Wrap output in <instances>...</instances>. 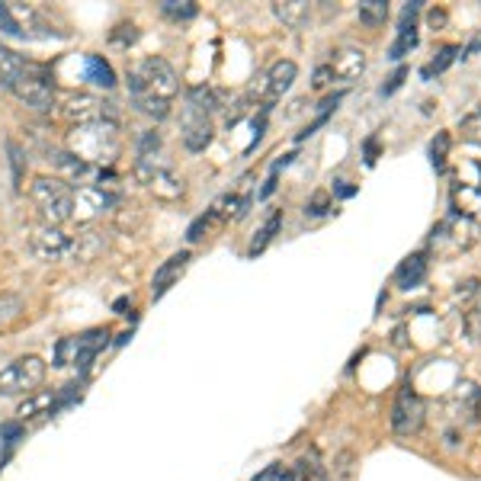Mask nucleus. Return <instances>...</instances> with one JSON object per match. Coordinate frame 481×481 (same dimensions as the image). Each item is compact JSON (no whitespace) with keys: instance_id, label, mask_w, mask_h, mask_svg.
<instances>
[{"instance_id":"obj_1","label":"nucleus","mask_w":481,"mask_h":481,"mask_svg":"<svg viewBox=\"0 0 481 481\" xmlns=\"http://www.w3.org/2000/svg\"><path fill=\"white\" fill-rule=\"evenodd\" d=\"M128 90L135 107L151 119H164L170 113V103L180 94V77L174 65L164 58H145L128 71Z\"/></svg>"},{"instance_id":"obj_2","label":"nucleus","mask_w":481,"mask_h":481,"mask_svg":"<svg viewBox=\"0 0 481 481\" xmlns=\"http://www.w3.org/2000/svg\"><path fill=\"white\" fill-rule=\"evenodd\" d=\"M67 151L74 158L87 160L94 168L113 164L122 151L119 122H90V126H74L67 132Z\"/></svg>"},{"instance_id":"obj_3","label":"nucleus","mask_w":481,"mask_h":481,"mask_svg":"<svg viewBox=\"0 0 481 481\" xmlns=\"http://www.w3.org/2000/svg\"><path fill=\"white\" fill-rule=\"evenodd\" d=\"M29 200L42 212L46 225H65L74 219V189L61 177H36L29 183Z\"/></svg>"},{"instance_id":"obj_4","label":"nucleus","mask_w":481,"mask_h":481,"mask_svg":"<svg viewBox=\"0 0 481 481\" xmlns=\"http://www.w3.org/2000/svg\"><path fill=\"white\" fill-rule=\"evenodd\" d=\"M46 360L36 353L29 356H20V360L7 363V366L0 369V394L4 398H16V394H33L36 388L46 382Z\"/></svg>"},{"instance_id":"obj_5","label":"nucleus","mask_w":481,"mask_h":481,"mask_svg":"<svg viewBox=\"0 0 481 481\" xmlns=\"http://www.w3.org/2000/svg\"><path fill=\"white\" fill-rule=\"evenodd\" d=\"M10 94L23 103V107L36 109V113H48V109L58 103V94H55V80L52 74L42 65H29V71L23 74V80L16 84Z\"/></svg>"},{"instance_id":"obj_6","label":"nucleus","mask_w":481,"mask_h":481,"mask_svg":"<svg viewBox=\"0 0 481 481\" xmlns=\"http://www.w3.org/2000/svg\"><path fill=\"white\" fill-rule=\"evenodd\" d=\"M61 119L67 126H90V122H116V107L94 94H71L61 100Z\"/></svg>"},{"instance_id":"obj_7","label":"nucleus","mask_w":481,"mask_h":481,"mask_svg":"<svg viewBox=\"0 0 481 481\" xmlns=\"http://www.w3.org/2000/svg\"><path fill=\"white\" fill-rule=\"evenodd\" d=\"M295 77H299V65L289 61V58H280V61H273V65H270L261 77H254L251 94L263 103H276L282 94H289V87L295 84Z\"/></svg>"},{"instance_id":"obj_8","label":"nucleus","mask_w":481,"mask_h":481,"mask_svg":"<svg viewBox=\"0 0 481 481\" xmlns=\"http://www.w3.org/2000/svg\"><path fill=\"white\" fill-rule=\"evenodd\" d=\"M424 417H427V408H424L421 394H417L411 385L398 388V394H394V404H392V430H394V434H398V436L421 434Z\"/></svg>"},{"instance_id":"obj_9","label":"nucleus","mask_w":481,"mask_h":481,"mask_svg":"<svg viewBox=\"0 0 481 481\" xmlns=\"http://www.w3.org/2000/svg\"><path fill=\"white\" fill-rule=\"evenodd\" d=\"M29 251H33V257H39L42 263H58L74 254V238L61 231L58 225H39L29 234Z\"/></svg>"},{"instance_id":"obj_10","label":"nucleus","mask_w":481,"mask_h":481,"mask_svg":"<svg viewBox=\"0 0 481 481\" xmlns=\"http://www.w3.org/2000/svg\"><path fill=\"white\" fill-rule=\"evenodd\" d=\"M135 174H138L141 183H145V187L164 202H177L183 193H187L183 177L174 174L170 168H154V164H141L138 160V164H135Z\"/></svg>"},{"instance_id":"obj_11","label":"nucleus","mask_w":481,"mask_h":481,"mask_svg":"<svg viewBox=\"0 0 481 481\" xmlns=\"http://www.w3.org/2000/svg\"><path fill=\"white\" fill-rule=\"evenodd\" d=\"M77 385H65V392H33L26 394V401H20V408H16V421L26 424V421H39V417H52L55 411L65 404L67 398L74 394Z\"/></svg>"},{"instance_id":"obj_12","label":"nucleus","mask_w":481,"mask_h":481,"mask_svg":"<svg viewBox=\"0 0 481 481\" xmlns=\"http://www.w3.org/2000/svg\"><path fill=\"white\" fill-rule=\"evenodd\" d=\"M113 206H116V196L107 193L103 187H80L77 193H74V219L87 221V225L103 219Z\"/></svg>"},{"instance_id":"obj_13","label":"nucleus","mask_w":481,"mask_h":481,"mask_svg":"<svg viewBox=\"0 0 481 481\" xmlns=\"http://www.w3.org/2000/svg\"><path fill=\"white\" fill-rule=\"evenodd\" d=\"M48 160H52L55 168H58L61 180L77 183V189L80 187H94V183H100V177H103L100 168H94V164H87V160L74 158L71 151H52V158H48Z\"/></svg>"},{"instance_id":"obj_14","label":"nucleus","mask_w":481,"mask_h":481,"mask_svg":"<svg viewBox=\"0 0 481 481\" xmlns=\"http://www.w3.org/2000/svg\"><path fill=\"white\" fill-rule=\"evenodd\" d=\"M331 80H356L366 71V52L360 46H341L331 52L328 61Z\"/></svg>"},{"instance_id":"obj_15","label":"nucleus","mask_w":481,"mask_h":481,"mask_svg":"<svg viewBox=\"0 0 481 481\" xmlns=\"http://www.w3.org/2000/svg\"><path fill=\"white\" fill-rule=\"evenodd\" d=\"M212 122H209V116H202L200 109L187 107V113H183V145H187V151H206L209 145H212Z\"/></svg>"},{"instance_id":"obj_16","label":"nucleus","mask_w":481,"mask_h":481,"mask_svg":"<svg viewBox=\"0 0 481 481\" xmlns=\"http://www.w3.org/2000/svg\"><path fill=\"white\" fill-rule=\"evenodd\" d=\"M189 261H193V257H189V251H180V254L168 257V261L154 270V276H151V295H154V299H160V295L168 292V289L174 286V282L180 280L183 273H187Z\"/></svg>"},{"instance_id":"obj_17","label":"nucleus","mask_w":481,"mask_h":481,"mask_svg":"<svg viewBox=\"0 0 481 481\" xmlns=\"http://www.w3.org/2000/svg\"><path fill=\"white\" fill-rule=\"evenodd\" d=\"M107 343H109V331L107 328H94V331H87V334L77 337V356H74V366H77L80 375L94 366L97 353H100Z\"/></svg>"},{"instance_id":"obj_18","label":"nucleus","mask_w":481,"mask_h":481,"mask_svg":"<svg viewBox=\"0 0 481 481\" xmlns=\"http://www.w3.org/2000/svg\"><path fill=\"white\" fill-rule=\"evenodd\" d=\"M26 71H29V61L23 58V55H16L14 48H7V46H0V87L14 90Z\"/></svg>"},{"instance_id":"obj_19","label":"nucleus","mask_w":481,"mask_h":481,"mask_svg":"<svg viewBox=\"0 0 481 481\" xmlns=\"http://www.w3.org/2000/svg\"><path fill=\"white\" fill-rule=\"evenodd\" d=\"M273 16L289 29H302L312 20V4L308 0H280L273 4Z\"/></svg>"},{"instance_id":"obj_20","label":"nucleus","mask_w":481,"mask_h":481,"mask_svg":"<svg viewBox=\"0 0 481 481\" xmlns=\"http://www.w3.org/2000/svg\"><path fill=\"white\" fill-rule=\"evenodd\" d=\"M424 280H427V261H424V254L401 261V267L394 270V282H398L401 289H414V286H421Z\"/></svg>"},{"instance_id":"obj_21","label":"nucleus","mask_w":481,"mask_h":481,"mask_svg":"<svg viewBox=\"0 0 481 481\" xmlns=\"http://www.w3.org/2000/svg\"><path fill=\"white\" fill-rule=\"evenodd\" d=\"M107 248V231H87V234H80L77 240H74V254L77 261H94L100 251Z\"/></svg>"},{"instance_id":"obj_22","label":"nucleus","mask_w":481,"mask_h":481,"mask_svg":"<svg viewBox=\"0 0 481 481\" xmlns=\"http://www.w3.org/2000/svg\"><path fill=\"white\" fill-rule=\"evenodd\" d=\"M356 14H360L363 26L379 29V26H385V20H388V4L385 0H363L360 7H356Z\"/></svg>"},{"instance_id":"obj_23","label":"nucleus","mask_w":481,"mask_h":481,"mask_svg":"<svg viewBox=\"0 0 481 481\" xmlns=\"http://www.w3.org/2000/svg\"><path fill=\"white\" fill-rule=\"evenodd\" d=\"M87 77L94 80L97 87H103V90H113L116 87L113 67H109V61H103L100 55H87Z\"/></svg>"},{"instance_id":"obj_24","label":"nucleus","mask_w":481,"mask_h":481,"mask_svg":"<svg viewBox=\"0 0 481 481\" xmlns=\"http://www.w3.org/2000/svg\"><path fill=\"white\" fill-rule=\"evenodd\" d=\"M417 46V26L414 23H401L398 26V39L392 42V48H388V58H404V55L411 52V48Z\"/></svg>"},{"instance_id":"obj_25","label":"nucleus","mask_w":481,"mask_h":481,"mask_svg":"<svg viewBox=\"0 0 481 481\" xmlns=\"http://www.w3.org/2000/svg\"><path fill=\"white\" fill-rule=\"evenodd\" d=\"M187 107H193V109H200L202 116H209V113H215L219 109V97H215V90H209V87H193L187 94Z\"/></svg>"},{"instance_id":"obj_26","label":"nucleus","mask_w":481,"mask_h":481,"mask_svg":"<svg viewBox=\"0 0 481 481\" xmlns=\"http://www.w3.org/2000/svg\"><path fill=\"white\" fill-rule=\"evenodd\" d=\"M280 225H282V212H273L267 219V225L257 231V238H254V244H251V254H261L263 248H267L270 240L276 238V231H280Z\"/></svg>"},{"instance_id":"obj_27","label":"nucleus","mask_w":481,"mask_h":481,"mask_svg":"<svg viewBox=\"0 0 481 481\" xmlns=\"http://www.w3.org/2000/svg\"><path fill=\"white\" fill-rule=\"evenodd\" d=\"M466 328H468V334L481 341V286H478V292L466 302Z\"/></svg>"},{"instance_id":"obj_28","label":"nucleus","mask_w":481,"mask_h":481,"mask_svg":"<svg viewBox=\"0 0 481 481\" xmlns=\"http://www.w3.org/2000/svg\"><path fill=\"white\" fill-rule=\"evenodd\" d=\"M160 14L170 16V20H193L196 4H189V0H164V4H160Z\"/></svg>"},{"instance_id":"obj_29","label":"nucleus","mask_w":481,"mask_h":481,"mask_svg":"<svg viewBox=\"0 0 481 481\" xmlns=\"http://www.w3.org/2000/svg\"><path fill=\"white\" fill-rule=\"evenodd\" d=\"M459 132L466 141H475V145H481V109H475V113H468L466 119L459 122Z\"/></svg>"},{"instance_id":"obj_30","label":"nucleus","mask_w":481,"mask_h":481,"mask_svg":"<svg viewBox=\"0 0 481 481\" xmlns=\"http://www.w3.org/2000/svg\"><path fill=\"white\" fill-rule=\"evenodd\" d=\"M20 440H23V424L20 421L0 424V443H4V453H14V446Z\"/></svg>"},{"instance_id":"obj_31","label":"nucleus","mask_w":481,"mask_h":481,"mask_svg":"<svg viewBox=\"0 0 481 481\" xmlns=\"http://www.w3.org/2000/svg\"><path fill=\"white\" fill-rule=\"evenodd\" d=\"M7 154H10V168H14V187L20 189L23 187V164H26V158H23V148L16 145L14 138L7 141Z\"/></svg>"},{"instance_id":"obj_32","label":"nucleus","mask_w":481,"mask_h":481,"mask_svg":"<svg viewBox=\"0 0 481 481\" xmlns=\"http://www.w3.org/2000/svg\"><path fill=\"white\" fill-rule=\"evenodd\" d=\"M23 312V299L20 295H0V324L14 321Z\"/></svg>"},{"instance_id":"obj_33","label":"nucleus","mask_w":481,"mask_h":481,"mask_svg":"<svg viewBox=\"0 0 481 481\" xmlns=\"http://www.w3.org/2000/svg\"><path fill=\"white\" fill-rule=\"evenodd\" d=\"M160 148V135L158 132H145L141 135V141H138V160L141 164H151V158H154V151Z\"/></svg>"},{"instance_id":"obj_34","label":"nucleus","mask_w":481,"mask_h":481,"mask_svg":"<svg viewBox=\"0 0 481 481\" xmlns=\"http://www.w3.org/2000/svg\"><path fill=\"white\" fill-rule=\"evenodd\" d=\"M446 154H449V135L440 132L430 145V160H434V168H443L446 164Z\"/></svg>"},{"instance_id":"obj_35","label":"nucleus","mask_w":481,"mask_h":481,"mask_svg":"<svg viewBox=\"0 0 481 481\" xmlns=\"http://www.w3.org/2000/svg\"><path fill=\"white\" fill-rule=\"evenodd\" d=\"M74 356H77V337H65L58 343V353H55V366H67V363H74Z\"/></svg>"},{"instance_id":"obj_36","label":"nucleus","mask_w":481,"mask_h":481,"mask_svg":"<svg viewBox=\"0 0 481 481\" xmlns=\"http://www.w3.org/2000/svg\"><path fill=\"white\" fill-rule=\"evenodd\" d=\"M0 33L16 36V39H26V36H23V29L16 26V20H14V14H10L7 4H0Z\"/></svg>"},{"instance_id":"obj_37","label":"nucleus","mask_w":481,"mask_h":481,"mask_svg":"<svg viewBox=\"0 0 481 481\" xmlns=\"http://www.w3.org/2000/svg\"><path fill=\"white\" fill-rule=\"evenodd\" d=\"M455 52H459V48H455V46H446V48H443V52H440V58H434V65H430V67H424V77H430V74H434V71L440 74L443 67H449V65H453Z\"/></svg>"},{"instance_id":"obj_38","label":"nucleus","mask_w":481,"mask_h":481,"mask_svg":"<svg viewBox=\"0 0 481 481\" xmlns=\"http://www.w3.org/2000/svg\"><path fill=\"white\" fill-rule=\"evenodd\" d=\"M212 212H206V215H200V219L189 225V231H187V240H200V238H206V231H209V225H212Z\"/></svg>"},{"instance_id":"obj_39","label":"nucleus","mask_w":481,"mask_h":481,"mask_svg":"<svg viewBox=\"0 0 481 481\" xmlns=\"http://www.w3.org/2000/svg\"><path fill=\"white\" fill-rule=\"evenodd\" d=\"M254 481H292V475H289V466H267Z\"/></svg>"},{"instance_id":"obj_40","label":"nucleus","mask_w":481,"mask_h":481,"mask_svg":"<svg viewBox=\"0 0 481 481\" xmlns=\"http://www.w3.org/2000/svg\"><path fill=\"white\" fill-rule=\"evenodd\" d=\"M328 202H331L328 193H318V196H314V200L305 206V212H308V215H324V212H328Z\"/></svg>"},{"instance_id":"obj_41","label":"nucleus","mask_w":481,"mask_h":481,"mask_svg":"<svg viewBox=\"0 0 481 481\" xmlns=\"http://www.w3.org/2000/svg\"><path fill=\"white\" fill-rule=\"evenodd\" d=\"M328 84H331V71H328V65H324V67H318V71H314L312 87H314V90H324Z\"/></svg>"},{"instance_id":"obj_42","label":"nucleus","mask_w":481,"mask_h":481,"mask_svg":"<svg viewBox=\"0 0 481 481\" xmlns=\"http://www.w3.org/2000/svg\"><path fill=\"white\" fill-rule=\"evenodd\" d=\"M404 74H408V71H404V67H398V71L392 74V80H388V87H382V94H392V90H398L401 80H404Z\"/></svg>"},{"instance_id":"obj_43","label":"nucleus","mask_w":481,"mask_h":481,"mask_svg":"<svg viewBox=\"0 0 481 481\" xmlns=\"http://www.w3.org/2000/svg\"><path fill=\"white\" fill-rule=\"evenodd\" d=\"M430 23H434V26L436 23H446V14H430Z\"/></svg>"},{"instance_id":"obj_44","label":"nucleus","mask_w":481,"mask_h":481,"mask_svg":"<svg viewBox=\"0 0 481 481\" xmlns=\"http://www.w3.org/2000/svg\"><path fill=\"white\" fill-rule=\"evenodd\" d=\"M4 459H7V453H4V443H0V466H4Z\"/></svg>"},{"instance_id":"obj_45","label":"nucleus","mask_w":481,"mask_h":481,"mask_svg":"<svg viewBox=\"0 0 481 481\" xmlns=\"http://www.w3.org/2000/svg\"><path fill=\"white\" fill-rule=\"evenodd\" d=\"M475 414H478V417H481V394H478V411H475Z\"/></svg>"}]
</instances>
